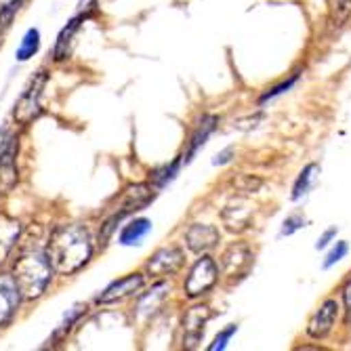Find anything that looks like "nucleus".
Wrapping results in <instances>:
<instances>
[{"label": "nucleus", "instance_id": "20", "mask_svg": "<svg viewBox=\"0 0 351 351\" xmlns=\"http://www.w3.org/2000/svg\"><path fill=\"white\" fill-rule=\"evenodd\" d=\"M181 167H183V158L179 156V158H175V160H173L171 165H165V167L154 169V171L149 173V185H152L154 189H165V187L179 175Z\"/></svg>", "mask_w": 351, "mask_h": 351}, {"label": "nucleus", "instance_id": "5", "mask_svg": "<svg viewBox=\"0 0 351 351\" xmlns=\"http://www.w3.org/2000/svg\"><path fill=\"white\" fill-rule=\"evenodd\" d=\"M217 278H219V265L215 263V259L204 254V257H200L187 271V278L183 282L185 297L198 299V297L206 295L217 284Z\"/></svg>", "mask_w": 351, "mask_h": 351}, {"label": "nucleus", "instance_id": "25", "mask_svg": "<svg viewBox=\"0 0 351 351\" xmlns=\"http://www.w3.org/2000/svg\"><path fill=\"white\" fill-rule=\"evenodd\" d=\"M236 330H238V326H236V324H230V326H228L226 330H221V332H219V335L215 337V341H213V343L208 345V349H210V351L226 349V347H228V343H230V339H232V337L236 335Z\"/></svg>", "mask_w": 351, "mask_h": 351}, {"label": "nucleus", "instance_id": "24", "mask_svg": "<svg viewBox=\"0 0 351 351\" xmlns=\"http://www.w3.org/2000/svg\"><path fill=\"white\" fill-rule=\"evenodd\" d=\"M282 232H280V236H291V234H295L297 230H301L303 226H305V217L301 215V213H295V215H289L284 219V223H282Z\"/></svg>", "mask_w": 351, "mask_h": 351}, {"label": "nucleus", "instance_id": "10", "mask_svg": "<svg viewBox=\"0 0 351 351\" xmlns=\"http://www.w3.org/2000/svg\"><path fill=\"white\" fill-rule=\"evenodd\" d=\"M21 293L11 276V271H0V328L7 326L21 303Z\"/></svg>", "mask_w": 351, "mask_h": 351}, {"label": "nucleus", "instance_id": "17", "mask_svg": "<svg viewBox=\"0 0 351 351\" xmlns=\"http://www.w3.org/2000/svg\"><path fill=\"white\" fill-rule=\"evenodd\" d=\"M152 232V221L145 217H135L126 226H122L118 234V244L120 246H139Z\"/></svg>", "mask_w": 351, "mask_h": 351}, {"label": "nucleus", "instance_id": "18", "mask_svg": "<svg viewBox=\"0 0 351 351\" xmlns=\"http://www.w3.org/2000/svg\"><path fill=\"white\" fill-rule=\"evenodd\" d=\"M21 236V226L19 221L11 219V217H0V263L7 261L13 250L17 248Z\"/></svg>", "mask_w": 351, "mask_h": 351}, {"label": "nucleus", "instance_id": "6", "mask_svg": "<svg viewBox=\"0 0 351 351\" xmlns=\"http://www.w3.org/2000/svg\"><path fill=\"white\" fill-rule=\"evenodd\" d=\"M185 263V252L179 246H162L158 248L152 257L145 261V278L162 280L169 276H175Z\"/></svg>", "mask_w": 351, "mask_h": 351}, {"label": "nucleus", "instance_id": "4", "mask_svg": "<svg viewBox=\"0 0 351 351\" xmlns=\"http://www.w3.org/2000/svg\"><path fill=\"white\" fill-rule=\"evenodd\" d=\"M17 154L19 137L9 126H3L0 129V194H11L19 183Z\"/></svg>", "mask_w": 351, "mask_h": 351}, {"label": "nucleus", "instance_id": "1", "mask_svg": "<svg viewBox=\"0 0 351 351\" xmlns=\"http://www.w3.org/2000/svg\"><path fill=\"white\" fill-rule=\"evenodd\" d=\"M47 252L55 267V274L72 276L84 265H88V261L93 259V236L80 223L57 226L47 240Z\"/></svg>", "mask_w": 351, "mask_h": 351}, {"label": "nucleus", "instance_id": "7", "mask_svg": "<svg viewBox=\"0 0 351 351\" xmlns=\"http://www.w3.org/2000/svg\"><path fill=\"white\" fill-rule=\"evenodd\" d=\"M145 286V274L141 271H133V274H126L118 280H114L108 289L101 291V295L97 297L99 305H114L120 303L129 297H135L141 289Z\"/></svg>", "mask_w": 351, "mask_h": 351}, {"label": "nucleus", "instance_id": "22", "mask_svg": "<svg viewBox=\"0 0 351 351\" xmlns=\"http://www.w3.org/2000/svg\"><path fill=\"white\" fill-rule=\"evenodd\" d=\"M21 5H23V0H7V3L0 5V43H3L5 34L9 32V27L13 25Z\"/></svg>", "mask_w": 351, "mask_h": 351}, {"label": "nucleus", "instance_id": "19", "mask_svg": "<svg viewBox=\"0 0 351 351\" xmlns=\"http://www.w3.org/2000/svg\"><path fill=\"white\" fill-rule=\"evenodd\" d=\"M40 45H43L40 29H38V27H29V29L25 32V34H23V38H21V43H19V47H17V51H15V59H17L19 63L29 61L32 57H36V55H38Z\"/></svg>", "mask_w": 351, "mask_h": 351}, {"label": "nucleus", "instance_id": "3", "mask_svg": "<svg viewBox=\"0 0 351 351\" xmlns=\"http://www.w3.org/2000/svg\"><path fill=\"white\" fill-rule=\"evenodd\" d=\"M49 82V74L45 70L36 72L21 90L13 106V120L17 126H29L40 114H43V97H45V88Z\"/></svg>", "mask_w": 351, "mask_h": 351}, {"label": "nucleus", "instance_id": "11", "mask_svg": "<svg viewBox=\"0 0 351 351\" xmlns=\"http://www.w3.org/2000/svg\"><path fill=\"white\" fill-rule=\"evenodd\" d=\"M252 213L254 206L246 200V198H234L232 202L226 204L221 213V219L226 223V228L234 234H242L252 226Z\"/></svg>", "mask_w": 351, "mask_h": 351}, {"label": "nucleus", "instance_id": "29", "mask_svg": "<svg viewBox=\"0 0 351 351\" xmlns=\"http://www.w3.org/2000/svg\"><path fill=\"white\" fill-rule=\"evenodd\" d=\"M335 236H337V230H335V228L326 230V232L322 234V238H320V240H317L315 248H324V246H326V244H328V242H330V240H332Z\"/></svg>", "mask_w": 351, "mask_h": 351}, {"label": "nucleus", "instance_id": "16", "mask_svg": "<svg viewBox=\"0 0 351 351\" xmlns=\"http://www.w3.org/2000/svg\"><path fill=\"white\" fill-rule=\"evenodd\" d=\"M86 17H88V11H84V13L72 17L66 25L61 27V32L57 34V40H55V47H53V59H55V61L68 59L70 49H72V43H74V36L78 34V29H80V25L84 23Z\"/></svg>", "mask_w": 351, "mask_h": 351}, {"label": "nucleus", "instance_id": "28", "mask_svg": "<svg viewBox=\"0 0 351 351\" xmlns=\"http://www.w3.org/2000/svg\"><path fill=\"white\" fill-rule=\"evenodd\" d=\"M232 156H234V149H232V147H226V149L219 152V154L215 156L213 165H215V167H223V165H228V162L232 160Z\"/></svg>", "mask_w": 351, "mask_h": 351}, {"label": "nucleus", "instance_id": "9", "mask_svg": "<svg viewBox=\"0 0 351 351\" xmlns=\"http://www.w3.org/2000/svg\"><path fill=\"white\" fill-rule=\"evenodd\" d=\"M252 265V250L244 242L232 244L221 257V269L230 278H244Z\"/></svg>", "mask_w": 351, "mask_h": 351}, {"label": "nucleus", "instance_id": "13", "mask_svg": "<svg viewBox=\"0 0 351 351\" xmlns=\"http://www.w3.org/2000/svg\"><path fill=\"white\" fill-rule=\"evenodd\" d=\"M156 198V189L147 183H135L131 187H126L124 196L120 200V206L116 208L118 215H122L124 219L135 215L137 210H143L145 206H149Z\"/></svg>", "mask_w": 351, "mask_h": 351}, {"label": "nucleus", "instance_id": "31", "mask_svg": "<svg viewBox=\"0 0 351 351\" xmlns=\"http://www.w3.org/2000/svg\"><path fill=\"white\" fill-rule=\"evenodd\" d=\"M95 5H97V0H82V5H80V7H82L84 11H88V9H93Z\"/></svg>", "mask_w": 351, "mask_h": 351}, {"label": "nucleus", "instance_id": "14", "mask_svg": "<svg viewBox=\"0 0 351 351\" xmlns=\"http://www.w3.org/2000/svg\"><path fill=\"white\" fill-rule=\"evenodd\" d=\"M219 240H221L219 230L215 226H208V223H194L185 232V246L196 254H204L213 250L219 244Z\"/></svg>", "mask_w": 351, "mask_h": 351}, {"label": "nucleus", "instance_id": "26", "mask_svg": "<svg viewBox=\"0 0 351 351\" xmlns=\"http://www.w3.org/2000/svg\"><path fill=\"white\" fill-rule=\"evenodd\" d=\"M347 250H349V246H347V242H337V246L326 254V261H324V267L328 269V267H332L335 263H339L345 254H347Z\"/></svg>", "mask_w": 351, "mask_h": 351}, {"label": "nucleus", "instance_id": "21", "mask_svg": "<svg viewBox=\"0 0 351 351\" xmlns=\"http://www.w3.org/2000/svg\"><path fill=\"white\" fill-rule=\"evenodd\" d=\"M317 173H320V167H317V165H307L299 173V177L295 181V187H293V200H299V198H303L307 194V191L311 189V185L315 183Z\"/></svg>", "mask_w": 351, "mask_h": 351}, {"label": "nucleus", "instance_id": "23", "mask_svg": "<svg viewBox=\"0 0 351 351\" xmlns=\"http://www.w3.org/2000/svg\"><path fill=\"white\" fill-rule=\"evenodd\" d=\"M84 313H86V305H76V307H72V311H70L66 317H63V322H61L59 328L55 330V337H66Z\"/></svg>", "mask_w": 351, "mask_h": 351}, {"label": "nucleus", "instance_id": "8", "mask_svg": "<svg viewBox=\"0 0 351 351\" xmlns=\"http://www.w3.org/2000/svg\"><path fill=\"white\" fill-rule=\"evenodd\" d=\"M210 317H213V313L206 305H196L185 313V317H183V345L185 347H189V349L198 347Z\"/></svg>", "mask_w": 351, "mask_h": 351}, {"label": "nucleus", "instance_id": "15", "mask_svg": "<svg viewBox=\"0 0 351 351\" xmlns=\"http://www.w3.org/2000/svg\"><path fill=\"white\" fill-rule=\"evenodd\" d=\"M217 129V118L215 116H202L200 122L194 126V131L189 135V141H187V149L185 154L181 156L183 158V165L194 160V156L200 152V147H204L206 139L213 135V131Z\"/></svg>", "mask_w": 351, "mask_h": 351}, {"label": "nucleus", "instance_id": "27", "mask_svg": "<svg viewBox=\"0 0 351 351\" xmlns=\"http://www.w3.org/2000/svg\"><path fill=\"white\" fill-rule=\"evenodd\" d=\"M295 80H297V76H295V78H291V80H286V82H282V84H278V86H276V88H271V90H267V93L263 95V97H261V104H263V101H267V99H274L276 95H282L284 90H289V88L295 84Z\"/></svg>", "mask_w": 351, "mask_h": 351}, {"label": "nucleus", "instance_id": "30", "mask_svg": "<svg viewBox=\"0 0 351 351\" xmlns=\"http://www.w3.org/2000/svg\"><path fill=\"white\" fill-rule=\"evenodd\" d=\"M343 301H345V309H347V315L351 317V280L347 282V286L343 289Z\"/></svg>", "mask_w": 351, "mask_h": 351}, {"label": "nucleus", "instance_id": "2", "mask_svg": "<svg viewBox=\"0 0 351 351\" xmlns=\"http://www.w3.org/2000/svg\"><path fill=\"white\" fill-rule=\"evenodd\" d=\"M11 276L23 299H40L49 291L55 276V267L47 252V244L23 242L13 259Z\"/></svg>", "mask_w": 351, "mask_h": 351}, {"label": "nucleus", "instance_id": "12", "mask_svg": "<svg viewBox=\"0 0 351 351\" xmlns=\"http://www.w3.org/2000/svg\"><path fill=\"white\" fill-rule=\"evenodd\" d=\"M339 301L337 299H326L317 311L311 315V320L307 324V335L315 341L324 339L337 324V317H339Z\"/></svg>", "mask_w": 351, "mask_h": 351}]
</instances>
